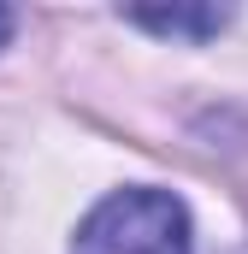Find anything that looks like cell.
<instances>
[{"label": "cell", "mask_w": 248, "mask_h": 254, "mask_svg": "<svg viewBox=\"0 0 248 254\" xmlns=\"http://www.w3.org/2000/svg\"><path fill=\"white\" fill-rule=\"evenodd\" d=\"M71 254H189V213L172 190H119L77 225Z\"/></svg>", "instance_id": "cell-1"}, {"label": "cell", "mask_w": 248, "mask_h": 254, "mask_svg": "<svg viewBox=\"0 0 248 254\" xmlns=\"http://www.w3.org/2000/svg\"><path fill=\"white\" fill-rule=\"evenodd\" d=\"M130 24L154 30V36H189V42H207L231 24V12L219 6H172V12H130Z\"/></svg>", "instance_id": "cell-2"}, {"label": "cell", "mask_w": 248, "mask_h": 254, "mask_svg": "<svg viewBox=\"0 0 248 254\" xmlns=\"http://www.w3.org/2000/svg\"><path fill=\"white\" fill-rule=\"evenodd\" d=\"M6 36H12V12L0 6V48H6Z\"/></svg>", "instance_id": "cell-3"}]
</instances>
